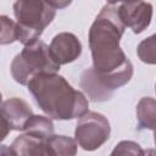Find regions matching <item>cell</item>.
<instances>
[{
	"label": "cell",
	"instance_id": "obj_1",
	"mask_svg": "<svg viewBox=\"0 0 156 156\" xmlns=\"http://www.w3.org/2000/svg\"><path fill=\"white\" fill-rule=\"evenodd\" d=\"M118 5L119 2H106L89 29L93 67L100 73L113 72L129 60L119 46L126 26L121 21Z\"/></svg>",
	"mask_w": 156,
	"mask_h": 156
},
{
	"label": "cell",
	"instance_id": "obj_2",
	"mask_svg": "<svg viewBox=\"0 0 156 156\" xmlns=\"http://www.w3.org/2000/svg\"><path fill=\"white\" fill-rule=\"evenodd\" d=\"M27 87L37 105L50 118L68 121L89 112L85 95L57 73L38 74Z\"/></svg>",
	"mask_w": 156,
	"mask_h": 156
},
{
	"label": "cell",
	"instance_id": "obj_3",
	"mask_svg": "<svg viewBox=\"0 0 156 156\" xmlns=\"http://www.w3.org/2000/svg\"><path fill=\"white\" fill-rule=\"evenodd\" d=\"M13 13L18 41L26 46L39 40L44 29L55 18L56 9L48 1L18 0L13 2Z\"/></svg>",
	"mask_w": 156,
	"mask_h": 156
},
{
	"label": "cell",
	"instance_id": "obj_4",
	"mask_svg": "<svg viewBox=\"0 0 156 156\" xmlns=\"http://www.w3.org/2000/svg\"><path fill=\"white\" fill-rule=\"evenodd\" d=\"M60 67L61 65L52 55L50 46L41 40H37L33 44L26 45L22 51L15 56L10 69L12 78L17 83L28 85L35 76L56 73Z\"/></svg>",
	"mask_w": 156,
	"mask_h": 156
},
{
	"label": "cell",
	"instance_id": "obj_5",
	"mask_svg": "<svg viewBox=\"0 0 156 156\" xmlns=\"http://www.w3.org/2000/svg\"><path fill=\"white\" fill-rule=\"evenodd\" d=\"M133 77V65L128 60L121 68L110 72L100 73L94 67L87 68L80 76V88L87 96L94 102L107 101L112 98L113 91L126 85Z\"/></svg>",
	"mask_w": 156,
	"mask_h": 156
},
{
	"label": "cell",
	"instance_id": "obj_6",
	"mask_svg": "<svg viewBox=\"0 0 156 156\" xmlns=\"http://www.w3.org/2000/svg\"><path fill=\"white\" fill-rule=\"evenodd\" d=\"M110 133L108 119L99 112L89 111L78 119L74 129V139L83 150L94 151L108 140Z\"/></svg>",
	"mask_w": 156,
	"mask_h": 156
},
{
	"label": "cell",
	"instance_id": "obj_7",
	"mask_svg": "<svg viewBox=\"0 0 156 156\" xmlns=\"http://www.w3.org/2000/svg\"><path fill=\"white\" fill-rule=\"evenodd\" d=\"M33 116V111L21 98H10L1 105V122H2V139L6 138L11 130H23L24 126Z\"/></svg>",
	"mask_w": 156,
	"mask_h": 156
},
{
	"label": "cell",
	"instance_id": "obj_8",
	"mask_svg": "<svg viewBox=\"0 0 156 156\" xmlns=\"http://www.w3.org/2000/svg\"><path fill=\"white\" fill-rule=\"evenodd\" d=\"M118 12L123 24L135 34L144 32L152 20V5L145 1L119 2Z\"/></svg>",
	"mask_w": 156,
	"mask_h": 156
},
{
	"label": "cell",
	"instance_id": "obj_9",
	"mask_svg": "<svg viewBox=\"0 0 156 156\" xmlns=\"http://www.w3.org/2000/svg\"><path fill=\"white\" fill-rule=\"evenodd\" d=\"M50 50L60 65H67L80 56L82 43L73 33L62 32L52 38Z\"/></svg>",
	"mask_w": 156,
	"mask_h": 156
},
{
	"label": "cell",
	"instance_id": "obj_10",
	"mask_svg": "<svg viewBox=\"0 0 156 156\" xmlns=\"http://www.w3.org/2000/svg\"><path fill=\"white\" fill-rule=\"evenodd\" d=\"M136 119L139 129H156V99L144 96L138 101Z\"/></svg>",
	"mask_w": 156,
	"mask_h": 156
},
{
	"label": "cell",
	"instance_id": "obj_11",
	"mask_svg": "<svg viewBox=\"0 0 156 156\" xmlns=\"http://www.w3.org/2000/svg\"><path fill=\"white\" fill-rule=\"evenodd\" d=\"M54 130L55 128L52 119L50 117L40 115H33L23 129L24 134L34 136L39 140H48L50 136L54 135Z\"/></svg>",
	"mask_w": 156,
	"mask_h": 156
},
{
	"label": "cell",
	"instance_id": "obj_12",
	"mask_svg": "<svg viewBox=\"0 0 156 156\" xmlns=\"http://www.w3.org/2000/svg\"><path fill=\"white\" fill-rule=\"evenodd\" d=\"M56 156H76L78 144L76 139L67 135H52L48 140Z\"/></svg>",
	"mask_w": 156,
	"mask_h": 156
},
{
	"label": "cell",
	"instance_id": "obj_13",
	"mask_svg": "<svg viewBox=\"0 0 156 156\" xmlns=\"http://www.w3.org/2000/svg\"><path fill=\"white\" fill-rule=\"evenodd\" d=\"M138 57L147 65H156V34L143 39L136 48Z\"/></svg>",
	"mask_w": 156,
	"mask_h": 156
},
{
	"label": "cell",
	"instance_id": "obj_14",
	"mask_svg": "<svg viewBox=\"0 0 156 156\" xmlns=\"http://www.w3.org/2000/svg\"><path fill=\"white\" fill-rule=\"evenodd\" d=\"M38 140L39 139L30 136L28 134L18 135L10 145L12 156H30V151Z\"/></svg>",
	"mask_w": 156,
	"mask_h": 156
},
{
	"label": "cell",
	"instance_id": "obj_15",
	"mask_svg": "<svg viewBox=\"0 0 156 156\" xmlns=\"http://www.w3.org/2000/svg\"><path fill=\"white\" fill-rule=\"evenodd\" d=\"M0 44L6 45L13 41H18L17 38V24L10 17L1 15L0 16Z\"/></svg>",
	"mask_w": 156,
	"mask_h": 156
},
{
	"label": "cell",
	"instance_id": "obj_16",
	"mask_svg": "<svg viewBox=\"0 0 156 156\" xmlns=\"http://www.w3.org/2000/svg\"><path fill=\"white\" fill-rule=\"evenodd\" d=\"M145 150L133 140L119 141L110 154V156H144Z\"/></svg>",
	"mask_w": 156,
	"mask_h": 156
},
{
	"label": "cell",
	"instance_id": "obj_17",
	"mask_svg": "<svg viewBox=\"0 0 156 156\" xmlns=\"http://www.w3.org/2000/svg\"><path fill=\"white\" fill-rule=\"evenodd\" d=\"M30 156H56V155L46 140H38L30 151Z\"/></svg>",
	"mask_w": 156,
	"mask_h": 156
},
{
	"label": "cell",
	"instance_id": "obj_18",
	"mask_svg": "<svg viewBox=\"0 0 156 156\" xmlns=\"http://www.w3.org/2000/svg\"><path fill=\"white\" fill-rule=\"evenodd\" d=\"M54 9H56V10H58V9H63V7H66V6H68L69 4H71V1H55V0H50V1H48Z\"/></svg>",
	"mask_w": 156,
	"mask_h": 156
},
{
	"label": "cell",
	"instance_id": "obj_19",
	"mask_svg": "<svg viewBox=\"0 0 156 156\" xmlns=\"http://www.w3.org/2000/svg\"><path fill=\"white\" fill-rule=\"evenodd\" d=\"M0 156H12L11 150H10V146L1 145V147H0Z\"/></svg>",
	"mask_w": 156,
	"mask_h": 156
},
{
	"label": "cell",
	"instance_id": "obj_20",
	"mask_svg": "<svg viewBox=\"0 0 156 156\" xmlns=\"http://www.w3.org/2000/svg\"><path fill=\"white\" fill-rule=\"evenodd\" d=\"M144 156H156V150L155 149H147V150H145Z\"/></svg>",
	"mask_w": 156,
	"mask_h": 156
},
{
	"label": "cell",
	"instance_id": "obj_21",
	"mask_svg": "<svg viewBox=\"0 0 156 156\" xmlns=\"http://www.w3.org/2000/svg\"><path fill=\"white\" fill-rule=\"evenodd\" d=\"M154 141H155V145H156V129L154 130Z\"/></svg>",
	"mask_w": 156,
	"mask_h": 156
},
{
	"label": "cell",
	"instance_id": "obj_22",
	"mask_svg": "<svg viewBox=\"0 0 156 156\" xmlns=\"http://www.w3.org/2000/svg\"><path fill=\"white\" fill-rule=\"evenodd\" d=\"M155 91H156V85H155Z\"/></svg>",
	"mask_w": 156,
	"mask_h": 156
},
{
	"label": "cell",
	"instance_id": "obj_23",
	"mask_svg": "<svg viewBox=\"0 0 156 156\" xmlns=\"http://www.w3.org/2000/svg\"><path fill=\"white\" fill-rule=\"evenodd\" d=\"M155 150H156V149H155Z\"/></svg>",
	"mask_w": 156,
	"mask_h": 156
}]
</instances>
